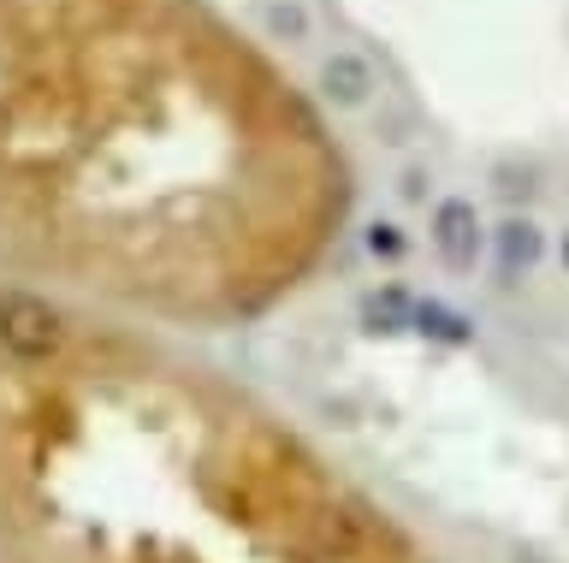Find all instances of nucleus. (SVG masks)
<instances>
[{"instance_id": "20e7f679", "label": "nucleus", "mask_w": 569, "mask_h": 563, "mask_svg": "<svg viewBox=\"0 0 569 563\" xmlns=\"http://www.w3.org/2000/svg\"><path fill=\"white\" fill-rule=\"evenodd\" d=\"M492 243H498V268H505V279L528 273L533 261H540V225L533 220H505L492 232Z\"/></svg>"}, {"instance_id": "423d86ee", "label": "nucleus", "mask_w": 569, "mask_h": 563, "mask_svg": "<svg viewBox=\"0 0 569 563\" xmlns=\"http://www.w3.org/2000/svg\"><path fill=\"white\" fill-rule=\"evenodd\" d=\"M368 250H373V255H398V250H403L398 225H373V232H368Z\"/></svg>"}, {"instance_id": "0eeeda50", "label": "nucleus", "mask_w": 569, "mask_h": 563, "mask_svg": "<svg viewBox=\"0 0 569 563\" xmlns=\"http://www.w3.org/2000/svg\"><path fill=\"white\" fill-rule=\"evenodd\" d=\"M563 268H569V238H563Z\"/></svg>"}, {"instance_id": "f257e3e1", "label": "nucleus", "mask_w": 569, "mask_h": 563, "mask_svg": "<svg viewBox=\"0 0 569 563\" xmlns=\"http://www.w3.org/2000/svg\"><path fill=\"white\" fill-rule=\"evenodd\" d=\"M66 344V326L42 296L30 291H0V350L18 362H53Z\"/></svg>"}, {"instance_id": "7ed1b4c3", "label": "nucleus", "mask_w": 569, "mask_h": 563, "mask_svg": "<svg viewBox=\"0 0 569 563\" xmlns=\"http://www.w3.org/2000/svg\"><path fill=\"white\" fill-rule=\"evenodd\" d=\"M320 90H327L338 108H362L368 90H373V72L362 54H332L327 66H320Z\"/></svg>"}, {"instance_id": "39448f33", "label": "nucleus", "mask_w": 569, "mask_h": 563, "mask_svg": "<svg viewBox=\"0 0 569 563\" xmlns=\"http://www.w3.org/2000/svg\"><path fill=\"white\" fill-rule=\"evenodd\" d=\"M416 321H421L427 332H439V339H462V321H457V314H445V309H433V303L416 309Z\"/></svg>"}, {"instance_id": "f03ea898", "label": "nucleus", "mask_w": 569, "mask_h": 563, "mask_svg": "<svg viewBox=\"0 0 569 563\" xmlns=\"http://www.w3.org/2000/svg\"><path fill=\"white\" fill-rule=\"evenodd\" d=\"M427 232H433V250L451 273H469L480 261V250H487V232H480V214H475L469 197H445L433 208V225H427Z\"/></svg>"}]
</instances>
